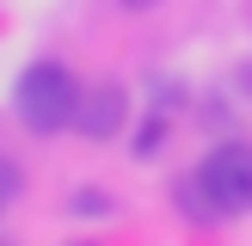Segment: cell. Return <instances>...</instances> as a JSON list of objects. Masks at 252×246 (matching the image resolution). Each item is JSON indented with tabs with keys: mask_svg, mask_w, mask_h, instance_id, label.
I'll use <instances>...</instances> for the list:
<instances>
[{
	"mask_svg": "<svg viewBox=\"0 0 252 246\" xmlns=\"http://www.w3.org/2000/svg\"><path fill=\"white\" fill-rule=\"evenodd\" d=\"M19 117L31 135H56L74 123V105H80V80H74L62 62H31V68L19 74Z\"/></svg>",
	"mask_w": 252,
	"mask_h": 246,
	"instance_id": "6da1fadb",
	"label": "cell"
},
{
	"mask_svg": "<svg viewBox=\"0 0 252 246\" xmlns=\"http://www.w3.org/2000/svg\"><path fill=\"white\" fill-rule=\"evenodd\" d=\"M197 191L209 215H246L252 209V148L246 142H216L197 160Z\"/></svg>",
	"mask_w": 252,
	"mask_h": 246,
	"instance_id": "7a4b0ae2",
	"label": "cell"
},
{
	"mask_svg": "<svg viewBox=\"0 0 252 246\" xmlns=\"http://www.w3.org/2000/svg\"><path fill=\"white\" fill-rule=\"evenodd\" d=\"M74 129L93 135V142H111V135L123 129V92L117 86H93V92L74 105Z\"/></svg>",
	"mask_w": 252,
	"mask_h": 246,
	"instance_id": "3957f363",
	"label": "cell"
},
{
	"mask_svg": "<svg viewBox=\"0 0 252 246\" xmlns=\"http://www.w3.org/2000/svg\"><path fill=\"white\" fill-rule=\"evenodd\" d=\"M19 191H25V179H19V166H12V160H0V215H6V209L19 203Z\"/></svg>",
	"mask_w": 252,
	"mask_h": 246,
	"instance_id": "277c9868",
	"label": "cell"
},
{
	"mask_svg": "<svg viewBox=\"0 0 252 246\" xmlns=\"http://www.w3.org/2000/svg\"><path fill=\"white\" fill-rule=\"evenodd\" d=\"M240 86H246V92H252V62H246V68H240Z\"/></svg>",
	"mask_w": 252,
	"mask_h": 246,
	"instance_id": "5b68a950",
	"label": "cell"
},
{
	"mask_svg": "<svg viewBox=\"0 0 252 246\" xmlns=\"http://www.w3.org/2000/svg\"><path fill=\"white\" fill-rule=\"evenodd\" d=\"M123 6H129V12H142V6H154V0H123Z\"/></svg>",
	"mask_w": 252,
	"mask_h": 246,
	"instance_id": "8992f818",
	"label": "cell"
}]
</instances>
